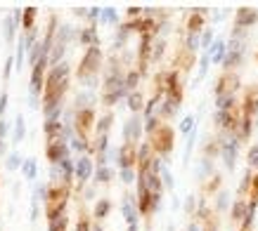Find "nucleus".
<instances>
[{"mask_svg":"<svg viewBox=\"0 0 258 231\" xmlns=\"http://www.w3.org/2000/svg\"><path fill=\"white\" fill-rule=\"evenodd\" d=\"M147 135H149V147L157 156H166L173 149V139L175 132L168 123H164L161 118H152L147 125Z\"/></svg>","mask_w":258,"mask_h":231,"instance_id":"f257e3e1","label":"nucleus"},{"mask_svg":"<svg viewBox=\"0 0 258 231\" xmlns=\"http://www.w3.org/2000/svg\"><path fill=\"white\" fill-rule=\"evenodd\" d=\"M69 189H71L69 179H59V182H52V184H50L47 196H45V212L50 219H57V215L64 210L67 198H69Z\"/></svg>","mask_w":258,"mask_h":231,"instance_id":"f03ea898","label":"nucleus"},{"mask_svg":"<svg viewBox=\"0 0 258 231\" xmlns=\"http://www.w3.org/2000/svg\"><path fill=\"white\" fill-rule=\"evenodd\" d=\"M258 113V85H249L242 99V128H239V137L246 139L253 125V116Z\"/></svg>","mask_w":258,"mask_h":231,"instance_id":"7ed1b4c3","label":"nucleus"},{"mask_svg":"<svg viewBox=\"0 0 258 231\" xmlns=\"http://www.w3.org/2000/svg\"><path fill=\"white\" fill-rule=\"evenodd\" d=\"M64 83H67V78H64V73H59V71H55L52 76L47 78V85H45V101L47 104H55V101L62 97Z\"/></svg>","mask_w":258,"mask_h":231,"instance_id":"20e7f679","label":"nucleus"},{"mask_svg":"<svg viewBox=\"0 0 258 231\" xmlns=\"http://www.w3.org/2000/svg\"><path fill=\"white\" fill-rule=\"evenodd\" d=\"M93 121H95V113L93 108H83L76 113V132L83 142H90V130H93Z\"/></svg>","mask_w":258,"mask_h":231,"instance_id":"39448f33","label":"nucleus"},{"mask_svg":"<svg viewBox=\"0 0 258 231\" xmlns=\"http://www.w3.org/2000/svg\"><path fill=\"white\" fill-rule=\"evenodd\" d=\"M237 73H232V71H225L223 76H220L218 85H216V94L220 97H235V90H237Z\"/></svg>","mask_w":258,"mask_h":231,"instance_id":"423d86ee","label":"nucleus"},{"mask_svg":"<svg viewBox=\"0 0 258 231\" xmlns=\"http://www.w3.org/2000/svg\"><path fill=\"white\" fill-rule=\"evenodd\" d=\"M118 158H121V165H123V168H135V165H138V158H140V151L135 147V142H125L123 149H121V154H118Z\"/></svg>","mask_w":258,"mask_h":231,"instance_id":"0eeeda50","label":"nucleus"},{"mask_svg":"<svg viewBox=\"0 0 258 231\" xmlns=\"http://www.w3.org/2000/svg\"><path fill=\"white\" fill-rule=\"evenodd\" d=\"M100 62V50L97 47H90L86 54V59L81 62V69H79V76H88V73H93L95 66Z\"/></svg>","mask_w":258,"mask_h":231,"instance_id":"6e6552de","label":"nucleus"},{"mask_svg":"<svg viewBox=\"0 0 258 231\" xmlns=\"http://www.w3.org/2000/svg\"><path fill=\"white\" fill-rule=\"evenodd\" d=\"M202 26H204V10H199V12H192L187 19V31L189 36H197V33L202 31Z\"/></svg>","mask_w":258,"mask_h":231,"instance_id":"1a4fd4ad","label":"nucleus"},{"mask_svg":"<svg viewBox=\"0 0 258 231\" xmlns=\"http://www.w3.org/2000/svg\"><path fill=\"white\" fill-rule=\"evenodd\" d=\"M249 196H246V200H249V208H256L258 205V175H251L249 179Z\"/></svg>","mask_w":258,"mask_h":231,"instance_id":"9d476101","label":"nucleus"},{"mask_svg":"<svg viewBox=\"0 0 258 231\" xmlns=\"http://www.w3.org/2000/svg\"><path fill=\"white\" fill-rule=\"evenodd\" d=\"M256 22V12L249 8H242L239 15H237V26H244V24H253Z\"/></svg>","mask_w":258,"mask_h":231,"instance_id":"9b49d317","label":"nucleus"},{"mask_svg":"<svg viewBox=\"0 0 258 231\" xmlns=\"http://www.w3.org/2000/svg\"><path fill=\"white\" fill-rule=\"evenodd\" d=\"M131 108H135V111H138V108H142V94L135 92L133 97H131Z\"/></svg>","mask_w":258,"mask_h":231,"instance_id":"f8f14e48","label":"nucleus"},{"mask_svg":"<svg viewBox=\"0 0 258 231\" xmlns=\"http://www.w3.org/2000/svg\"><path fill=\"white\" fill-rule=\"evenodd\" d=\"M249 163H251V165H258V144L249 151Z\"/></svg>","mask_w":258,"mask_h":231,"instance_id":"ddd939ff","label":"nucleus"},{"mask_svg":"<svg viewBox=\"0 0 258 231\" xmlns=\"http://www.w3.org/2000/svg\"><path fill=\"white\" fill-rule=\"evenodd\" d=\"M31 19H33V10H29V12H26V19H24V24L29 26V24H31Z\"/></svg>","mask_w":258,"mask_h":231,"instance_id":"4468645a","label":"nucleus"},{"mask_svg":"<svg viewBox=\"0 0 258 231\" xmlns=\"http://www.w3.org/2000/svg\"><path fill=\"white\" fill-rule=\"evenodd\" d=\"M239 231H251V224H242V229Z\"/></svg>","mask_w":258,"mask_h":231,"instance_id":"2eb2a0df","label":"nucleus"}]
</instances>
